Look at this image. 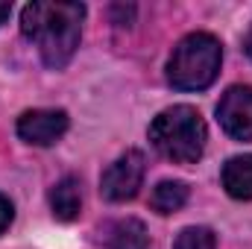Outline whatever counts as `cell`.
<instances>
[{"label": "cell", "mask_w": 252, "mask_h": 249, "mask_svg": "<svg viewBox=\"0 0 252 249\" xmlns=\"http://www.w3.org/2000/svg\"><path fill=\"white\" fill-rule=\"evenodd\" d=\"M82 18H85L82 3L35 0V3H27L21 12V32L30 41H35L41 62L53 70H62L79 47Z\"/></svg>", "instance_id": "6da1fadb"}, {"label": "cell", "mask_w": 252, "mask_h": 249, "mask_svg": "<svg viewBox=\"0 0 252 249\" xmlns=\"http://www.w3.org/2000/svg\"><path fill=\"white\" fill-rule=\"evenodd\" d=\"M208 129L193 106H170L150 124L153 147L173 164H193L205 150Z\"/></svg>", "instance_id": "7a4b0ae2"}, {"label": "cell", "mask_w": 252, "mask_h": 249, "mask_svg": "<svg viewBox=\"0 0 252 249\" xmlns=\"http://www.w3.org/2000/svg\"><path fill=\"white\" fill-rule=\"evenodd\" d=\"M223 62V47L211 32H190L185 35L170 59H167V82L179 91H205Z\"/></svg>", "instance_id": "3957f363"}, {"label": "cell", "mask_w": 252, "mask_h": 249, "mask_svg": "<svg viewBox=\"0 0 252 249\" xmlns=\"http://www.w3.org/2000/svg\"><path fill=\"white\" fill-rule=\"evenodd\" d=\"M144 173H147V161L138 150H129L124 153L118 161H112L100 179V193L109 199V202H126L138 193V187L144 182Z\"/></svg>", "instance_id": "277c9868"}, {"label": "cell", "mask_w": 252, "mask_h": 249, "mask_svg": "<svg viewBox=\"0 0 252 249\" xmlns=\"http://www.w3.org/2000/svg\"><path fill=\"white\" fill-rule=\"evenodd\" d=\"M217 121L235 141H252V88L232 85L217 103Z\"/></svg>", "instance_id": "5b68a950"}, {"label": "cell", "mask_w": 252, "mask_h": 249, "mask_svg": "<svg viewBox=\"0 0 252 249\" xmlns=\"http://www.w3.org/2000/svg\"><path fill=\"white\" fill-rule=\"evenodd\" d=\"M67 132V115L62 109H32L18 118V138L32 147H50Z\"/></svg>", "instance_id": "8992f818"}, {"label": "cell", "mask_w": 252, "mask_h": 249, "mask_svg": "<svg viewBox=\"0 0 252 249\" xmlns=\"http://www.w3.org/2000/svg\"><path fill=\"white\" fill-rule=\"evenodd\" d=\"M50 208L53 217L62 223H73L82 211V193H79V179L76 176H64L62 182H56L50 190Z\"/></svg>", "instance_id": "52a82bcc"}, {"label": "cell", "mask_w": 252, "mask_h": 249, "mask_svg": "<svg viewBox=\"0 0 252 249\" xmlns=\"http://www.w3.org/2000/svg\"><path fill=\"white\" fill-rule=\"evenodd\" d=\"M223 187L235 199H252V156H235L226 161Z\"/></svg>", "instance_id": "ba28073f"}, {"label": "cell", "mask_w": 252, "mask_h": 249, "mask_svg": "<svg viewBox=\"0 0 252 249\" xmlns=\"http://www.w3.org/2000/svg\"><path fill=\"white\" fill-rule=\"evenodd\" d=\"M106 244L109 249H147L150 247V235H147V226L135 217H126L109 226L106 232Z\"/></svg>", "instance_id": "9c48e42d"}, {"label": "cell", "mask_w": 252, "mask_h": 249, "mask_svg": "<svg viewBox=\"0 0 252 249\" xmlns=\"http://www.w3.org/2000/svg\"><path fill=\"white\" fill-rule=\"evenodd\" d=\"M185 202H188V185L185 182H170V179L158 182V185L153 187V196H150V205L158 214H173Z\"/></svg>", "instance_id": "30bf717a"}, {"label": "cell", "mask_w": 252, "mask_h": 249, "mask_svg": "<svg viewBox=\"0 0 252 249\" xmlns=\"http://www.w3.org/2000/svg\"><path fill=\"white\" fill-rule=\"evenodd\" d=\"M173 249H217V238L205 226H188L179 232Z\"/></svg>", "instance_id": "8fae6325"}, {"label": "cell", "mask_w": 252, "mask_h": 249, "mask_svg": "<svg viewBox=\"0 0 252 249\" xmlns=\"http://www.w3.org/2000/svg\"><path fill=\"white\" fill-rule=\"evenodd\" d=\"M12 217H15V208H12V202L0 193V235L12 226Z\"/></svg>", "instance_id": "7c38bea8"}, {"label": "cell", "mask_w": 252, "mask_h": 249, "mask_svg": "<svg viewBox=\"0 0 252 249\" xmlns=\"http://www.w3.org/2000/svg\"><path fill=\"white\" fill-rule=\"evenodd\" d=\"M9 15H12V3H0V27L9 21Z\"/></svg>", "instance_id": "4fadbf2b"}, {"label": "cell", "mask_w": 252, "mask_h": 249, "mask_svg": "<svg viewBox=\"0 0 252 249\" xmlns=\"http://www.w3.org/2000/svg\"><path fill=\"white\" fill-rule=\"evenodd\" d=\"M244 53L252 59V24H250V30H247V35H244Z\"/></svg>", "instance_id": "5bb4252c"}]
</instances>
